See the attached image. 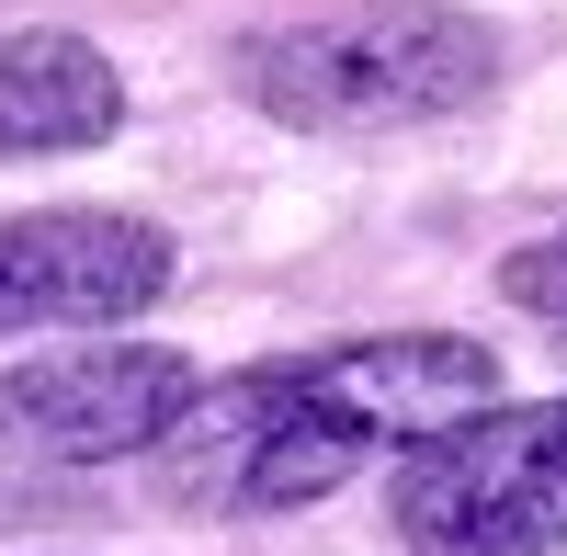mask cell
<instances>
[{"label": "cell", "mask_w": 567, "mask_h": 556, "mask_svg": "<svg viewBox=\"0 0 567 556\" xmlns=\"http://www.w3.org/2000/svg\"><path fill=\"white\" fill-rule=\"evenodd\" d=\"M488 387H499L488 341H454V330L284 352L182 398V421L159 432V488L182 512H307L386 443H420L465 409H488Z\"/></svg>", "instance_id": "1"}, {"label": "cell", "mask_w": 567, "mask_h": 556, "mask_svg": "<svg viewBox=\"0 0 567 556\" xmlns=\"http://www.w3.org/2000/svg\"><path fill=\"white\" fill-rule=\"evenodd\" d=\"M239 80L261 114L307 125V136H363V125L465 114L499 80V45H488V23L443 12V0H363V12H318V23L261 34L239 58Z\"/></svg>", "instance_id": "2"}, {"label": "cell", "mask_w": 567, "mask_h": 556, "mask_svg": "<svg viewBox=\"0 0 567 556\" xmlns=\"http://www.w3.org/2000/svg\"><path fill=\"white\" fill-rule=\"evenodd\" d=\"M409 556H556L567 545V398L545 409H465L420 432L398 466Z\"/></svg>", "instance_id": "3"}, {"label": "cell", "mask_w": 567, "mask_h": 556, "mask_svg": "<svg viewBox=\"0 0 567 556\" xmlns=\"http://www.w3.org/2000/svg\"><path fill=\"white\" fill-rule=\"evenodd\" d=\"M182 398H194V363L159 341H91V352H45L0 375V443L45 454V466H114V454H148Z\"/></svg>", "instance_id": "4"}, {"label": "cell", "mask_w": 567, "mask_h": 556, "mask_svg": "<svg viewBox=\"0 0 567 556\" xmlns=\"http://www.w3.org/2000/svg\"><path fill=\"white\" fill-rule=\"evenodd\" d=\"M171 296V239L148 216L58 205V216H0V330H103Z\"/></svg>", "instance_id": "5"}, {"label": "cell", "mask_w": 567, "mask_h": 556, "mask_svg": "<svg viewBox=\"0 0 567 556\" xmlns=\"http://www.w3.org/2000/svg\"><path fill=\"white\" fill-rule=\"evenodd\" d=\"M125 125V80L103 69L91 34L34 23L0 45V148H103Z\"/></svg>", "instance_id": "6"}, {"label": "cell", "mask_w": 567, "mask_h": 556, "mask_svg": "<svg viewBox=\"0 0 567 556\" xmlns=\"http://www.w3.org/2000/svg\"><path fill=\"white\" fill-rule=\"evenodd\" d=\"M499 296H511V307H534V318H567V227L499 261Z\"/></svg>", "instance_id": "7"}]
</instances>
